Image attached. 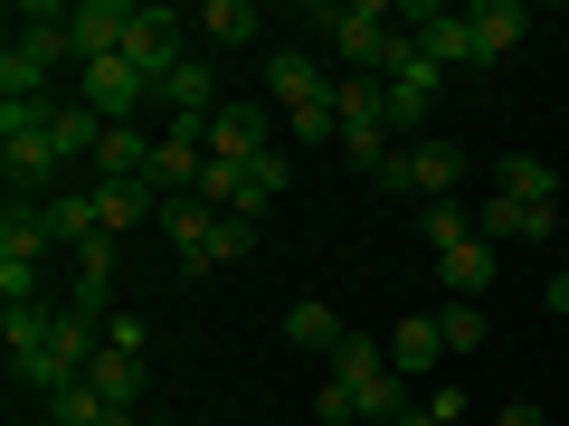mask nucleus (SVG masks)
Segmentation results:
<instances>
[{"label":"nucleus","instance_id":"1","mask_svg":"<svg viewBox=\"0 0 569 426\" xmlns=\"http://www.w3.org/2000/svg\"><path fill=\"white\" fill-rule=\"evenodd\" d=\"M313 29H323V39L342 48V58H351V77H380L408 20L389 10V0H332V10H313Z\"/></svg>","mask_w":569,"mask_h":426},{"label":"nucleus","instance_id":"2","mask_svg":"<svg viewBox=\"0 0 569 426\" xmlns=\"http://www.w3.org/2000/svg\"><path fill=\"white\" fill-rule=\"evenodd\" d=\"M0 162H10V181L20 190H67L58 171V142H48V104H0Z\"/></svg>","mask_w":569,"mask_h":426},{"label":"nucleus","instance_id":"3","mask_svg":"<svg viewBox=\"0 0 569 426\" xmlns=\"http://www.w3.org/2000/svg\"><path fill=\"white\" fill-rule=\"evenodd\" d=\"M39 256H48V209L39 200H10V209H0V304H10V313L39 294Z\"/></svg>","mask_w":569,"mask_h":426},{"label":"nucleus","instance_id":"4","mask_svg":"<svg viewBox=\"0 0 569 426\" xmlns=\"http://www.w3.org/2000/svg\"><path fill=\"white\" fill-rule=\"evenodd\" d=\"M123 58H133L142 77H152V95H162V77L190 58V20H181V10H133V29H123Z\"/></svg>","mask_w":569,"mask_h":426},{"label":"nucleus","instance_id":"5","mask_svg":"<svg viewBox=\"0 0 569 426\" xmlns=\"http://www.w3.org/2000/svg\"><path fill=\"white\" fill-rule=\"evenodd\" d=\"M123 29H133V0H67V48H77V67L123 58Z\"/></svg>","mask_w":569,"mask_h":426},{"label":"nucleus","instance_id":"6","mask_svg":"<svg viewBox=\"0 0 569 426\" xmlns=\"http://www.w3.org/2000/svg\"><path fill=\"white\" fill-rule=\"evenodd\" d=\"M86 77V104H96L104 123H133L142 104H152V77H142L133 58H96V67H77Z\"/></svg>","mask_w":569,"mask_h":426},{"label":"nucleus","instance_id":"7","mask_svg":"<svg viewBox=\"0 0 569 426\" xmlns=\"http://www.w3.org/2000/svg\"><path fill=\"white\" fill-rule=\"evenodd\" d=\"M276 152V104H219L209 114V162H257Z\"/></svg>","mask_w":569,"mask_h":426},{"label":"nucleus","instance_id":"8","mask_svg":"<svg viewBox=\"0 0 569 426\" xmlns=\"http://www.w3.org/2000/svg\"><path fill=\"white\" fill-rule=\"evenodd\" d=\"M313 95H332L323 58H313V48H266V104H276V114H305Z\"/></svg>","mask_w":569,"mask_h":426},{"label":"nucleus","instance_id":"9","mask_svg":"<svg viewBox=\"0 0 569 426\" xmlns=\"http://www.w3.org/2000/svg\"><path fill=\"white\" fill-rule=\"evenodd\" d=\"M152 227L171 237V265H181V275H209V237H219V209L209 200H162Z\"/></svg>","mask_w":569,"mask_h":426},{"label":"nucleus","instance_id":"10","mask_svg":"<svg viewBox=\"0 0 569 426\" xmlns=\"http://www.w3.org/2000/svg\"><path fill=\"white\" fill-rule=\"evenodd\" d=\"M408 39H418L427 67H475V29H466V10H437V0H418V10H408Z\"/></svg>","mask_w":569,"mask_h":426},{"label":"nucleus","instance_id":"11","mask_svg":"<svg viewBox=\"0 0 569 426\" xmlns=\"http://www.w3.org/2000/svg\"><path fill=\"white\" fill-rule=\"evenodd\" d=\"M466 29H475V67H493L531 39V10L522 0H485V10H466Z\"/></svg>","mask_w":569,"mask_h":426},{"label":"nucleus","instance_id":"12","mask_svg":"<svg viewBox=\"0 0 569 426\" xmlns=\"http://www.w3.org/2000/svg\"><path fill=\"white\" fill-rule=\"evenodd\" d=\"M48 246H67V256H86V246H104V227H96V190H48Z\"/></svg>","mask_w":569,"mask_h":426},{"label":"nucleus","instance_id":"13","mask_svg":"<svg viewBox=\"0 0 569 426\" xmlns=\"http://www.w3.org/2000/svg\"><path fill=\"white\" fill-rule=\"evenodd\" d=\"M48 142H58V171L96 162V142H104V114H96V104H48Z\"/></svg>","mask_w":569,"mask_h":426},{"label":"nucleus","instance_id":"14","mask_svg":"<svg viewBox=\"0 0 569 426\" xmlns=\"http://www.w3.org/2000/svg\"><path fill=\"white\" fill-rule=\"evenodd\" d=\"M48 48H29V39H10L0 48V104H48Z\"/></svg>","mask_w":569,"mask_h":426},{"label":"nucleus","instance_id":"15","mask_svg":"<svg viewBox=\"0 0 569 426\" xmlns=\"http://www.w3.org/2000/svg\"><path fill=\"white\" fill-rule=\"evenodd\" d=\"M456 181H466V152L456 142H408V190L418 200H456Z\"/></svg>","mask_w":569,"mask_h":426},{"label":"nucleus","instance_id":"16","mask_svg":"<svg viewBox=\"0 0 569 426\" xmlns=\"http://www.w3.org/2000/svg\"><path fill=\"white\" fill-rule=\"evenodd\" d=\"M152 104H171V114L209 123V114H219V77H209V58H181V67L162 77V95H152Z\"/></svg>","mask_w":569,"mask_h":426},{"label":"nucleus","instance_id":"17","mask_svg":"<svg viewBox=\"0 0 569 426\" xmlns=\"http://www.w3.org/2000/svg\"><path fill=\"white\" fill-rule=\"evenodd\" d=\"M142 219H162V200L142 181H96V227L104 237H123V227H142Z\"/></svg>","mask_w":569,"mask_h":426},{"label":"nucleus","instance_id":"18","mask_svg":"<svg viewBox=\"0 0 569 426\" xmlns=\"http://www.w3.org/2000/svg\"><path fill=\"white\" fill-rule=\"evenodd\" d=\"M493 190L522 200V209H560V181H550V162H531V152H503V162H493Z\"/></svg>","mask_w":569,"mask_h":426},{"label":"nucleus","instance_id":"19","mask_svg":"<svg viewBox=\"0 0 569 426\" xmlns=\"http://www.w3.org/2000/svg\"><path fill=\"white\" fill-rule=\"evenodd\" d=\"M190 29H200L209 48H247L266 20H257V0H200V10H190Z\"/></svg>","mask_w":569,"mask_h":426},{"label":"nucleus","instance_id":"20","mask_svg":"<svg viewBox=\"0 0 569 426\" xmlns=\"http://www.w3.org/2000/svg\"><path fill=\"white\" fill-rule=\"evenodd\" d=\"M437 275H447V294H456V304H485V284H493V246H485V237L447 246V256H437Z\"/></svg>","mask_w":569,"mask_h":426},{"label":"nucleus","instance_id":"21","mask_svg":"<svg viewBox=\"0 0 569 426\" xmlns=\"http://www.w3.org/2000/svg\"><path fill=\"white\" fill-rule=\"evenodd\" d=\"M152 171V142L133 133V123H104V142H96V181H142Z\"/></svg>","mask_w":569,"mask_h":426},{"label":"nucleus","instance_id":"22","mask_svg":"<svg viewBox=\"0 0 569 426\" xmlns=\"http://www.w3.org/2000/svg\"><path fill=\"white\" fill-rule=\"evenodd\" d=\"M437 361H447V332L427 323V313L389 332V369H399V379H418V369H437Z\"/></svg>","mask_w":569,"mask_h":426},{"label":"nucleus","instance_id":"23","mask_svg":"<svg viewBox=\"0 0 569 426\" xmlns=\"http://www.w3.org/2000/svg\"><path fill=\"white\" fill-rule=\"evenodd\" d=\"M284 342H295V351H323V361L342 351V323H332V304H323V294H305V304H284Z\"/></svg>","mask_w":569,"mask_h":426},{"label":"nucleus","instance_id":"24","mask_svg":"<svg viewBox=\"0 0 569 426\" xmlns=\"http://www.w3.org/2000/svg\"><path fill=\"white\" fill-rule=\"evenodd\" d=\"M86 388H96L104 407H142V361H133V351H96V369H86Z\"/></svg>","mask_w":569,"mask_h":426},{"label":"nucleus","instance_id":"25","mask_svg":"<svg viewBox=\"0 0 569 426\" xmlns=\"http://www.w3.org/2000/svg\"><path fill=\"white\" fill-rule=\"evenodd\" d=\"M104 304H114V237L77 256V313H86V323H104Z\"/></svg>","mask_w":569,"mask_h":426},{"label":"nucleus","instance_id":"26","mask_svg":"<svg viewBox=\"0 0 569 426\" xmlns=\"http://www.w3.org/2000/svg\"><path fill=\"white\" fill-rule=\"evenodd\" d=\"M284 181H295V171H284V152H257V162H238V209H247V219H266Z\"/></svg>","mask_w":569,"mask_h":426},{"label":"nucleus","instance_id":"27","mask_svg":"<svg viewBox=\"0 0 569 426\" xmlns=\"http://www.w3.org/2000/svg\"><path fill=\"white\" fill-rule=\"evenodd\" d=\"M389 369V342H370V332H342V351H332V379L342 388H370Z\"/></svg>","mask_w":569,"mask_h":426},{"label":"nucleus","instance_id":"28","mask_svg":"<svg viewBox=\"0 0 569 426\" xmlns=\"http://www.w3.org/2000/svg\"><path fill=\"white\" fill-rule=\"evenodd\" d=\"M389 152H399V133H389V123H342V162H351V171H370V181H380Z\"/></svg>","mask_w":569,"mask_h":426},{"label":"nucleus","instance_id":"29","mask_svg":"<svg viewBox=\"0 0 569 426\" xmlns=\"http://www.w3.org/2000/svg\"><path fill=\"white\" fill-rule=\"evenodd\" d=\"M48 323H58V313H39V304H20L10 323H0V332H10V379H29V361L48 351Z\"/></svg>","mask_w":569,"mask_h":426},{"label":"nucleus","instance_id":"30","mask_svg":"<svg viewBox=\"0 0 569 426\" xmlns=\"http://www.w3.org/2000/svg\"><path fill=\"white\" fill-rule=\"evenodd\" d=\"M332 104H342V123H389V85L380 77H332Z\"/></svg>","mask_w":569,"mask_h":426},{"label":"nucleus","instance_id":"31","mask_svg":"<svg viewBox=\"0 0 569 426\" xmlns=\"http://www.w3.org/2000/svg\"><path fill=\"white\" fill-rule=\"evenodd\" d=\"M257 227H266V219L228 209V219H219V237H209V275H219V265H238V256H257Z\"/></svg>","mask_w":569,"mask_h":426},{"label":"nucleus","instance_id":"32","mask_svg":"<svg viewBox=\"0 0 569 426\" xmlns=\"http://www.w3.org/2000/svg\"><path fill=\"white\" fill-rule=\"evenodd\" d=\"M475 237V219H466V200H427V246L447 256V246H466Z\"/></svg>","mask_w":569,"mask_h":426},{"label":"nucleus","instance_id":"33","mask_svg":"<svg viewBox=\"0 0 569 426\" xmlns=\"http://www.w3.org/2000/svg\"><path fill=\"white\" fill-rule=\"evenodd\" d=\"M284 133H295V142H342V104H332V95H313L305 114H284Z\"/></svg>","mask_w":569,"mask_h":426},{"label":"nucleus","instance_id":"34","mask_svg":"<svg viewBox=\"0 0 569 426\" xmlns=\"http://www.w3.org/2000/svg\"><path fill=\"white\" fill-rule=\"evenodd\" d=\"M399 388H408L399 369H380V379H370V388H351V398H361V417H380V426H399V417H408V398H399Z\"/></svg>","mask_w":569,"mask_h":426},{"label":"nucleus","instance_id":"35","mask_svg":"<svg viewBox=\"0 0 569 426\" xmlns=\"http://www.w3.org/2000/svg\"><path fill=\"white\" fill-rule=\"evenodd\" d=\"M48 417H58V426H104V398H96V388H58V398H48Z\"/></svg>","mask_w":569,"mask_h":426},{"label":"nucleus","instance_id":"36","mask_svg":"<svg viewBox=\"0 0 569 426\" xmlns=\"http://www.w3.org/2000/svg\"><path fill=\"white\" fill-rule=\"evenodd\" d=\"M437 332H447V351H475V342H485V304H447Z\"/></svg>","mask_w":569,"mask_h":426},{"label":"nucleus","instance_id":"37","mask_svg":"<svg viewBox=\"0 0 569 426\" xmlns=\"http://www.w3.org/2000/svg\"><path fill=\"white\" fill-rule=\"evenodd\" d=\"M142 342H152L142 313H104V351H133V361H142Z\"/></svg>","mask_w":569,"mask_h":426},{"label":"nucleus","instance_id":"38","mask_svg":"<svg viewBox=\"0 0 569 426\" xmlns=\"http://www.w3.org/2000/svg\"><path fill=\"white\" fill-rule=\"evenodd\" d=\"M313 417H323V426H351V417H361V398H351L342 379H323V388H313Z\"/></svg>","mask_w":569,"mask_h":426},{"label":"nucleus","instance_id":"39","mask_svg":"<svg viewBox=\"0 0 569 426\" xmlns=\"http://www.w3.org/2000/svg\"><path fill=\"white\" fill-rule=\"evenodd\" d=\"M541 313H550V323H569V275H560V265H550V284H541Z\"/></svg>","mask_w":569,"mask_h":426},{"label":"nucleus","instance_id":"40","mask_svg":"<svg viewBox=\"0 0 569 426\" xmlns=\"http://www.w3.org/2000/svg\"><path fill=\"white\" fill-rule=\"evenodd\" d=\"M493 426H541V407H503V417H493Z\"/></svg>","mask_w":569,"mask_h":426},{"label":"nucleus","instance_id":"41","mask_svg":"<svg viewBox=\"0 0 569 426\" xmlns=\"http://www.w3.org/2000/svg\"><path fill=\"white\" fill-rule=\"evenodd\" d=\"M399 426H447V417H437V407H427V398H418V407H408V417H399Z\"/></svg>","mask_w":569,"mask_h":426},{"label":"nucleus","instance_id":"42","mask_svg":"<svg viewBox=\"0 0 569 426\" xmlns=\"http://www.w3.org/2000/svg\"><path fill=\"white\" fill-rule=\"evenodd\" d=\"M104 426H142V417H133V407H104Z\"/></svg>","mask_w":569,"mask_h":426},{"label":"nucleus","instance_id":"43","mask_svg":"<svg viewBox=\"0 0 569 426\" xmlns=\"http://www.w3.org/2000/svg\"><path fill=\"white\" fill-rule=\"evenodd\" d=\"M190 426H209V417H190Z\"/></svg>","mask_w":569,"mask_h":426}]
</instances>
